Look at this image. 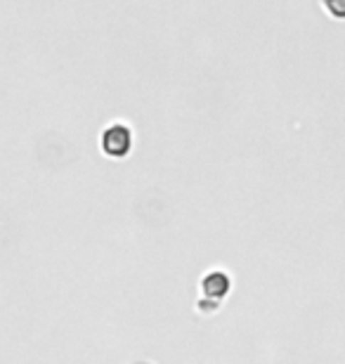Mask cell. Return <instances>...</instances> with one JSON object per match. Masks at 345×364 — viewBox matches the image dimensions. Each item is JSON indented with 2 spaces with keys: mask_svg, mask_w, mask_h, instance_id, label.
Masks as SVG:
<instances>
[{
  "mask_svg": "<svg viewBox=\"0 0 345 364\" xmlns=\"http://www.w3.org/2000/svg\"><path fill=\"white\" fill-rule=\"evenodd\" d=\"M133 149V130L126 123H114L102 133V151L112 159H126Z\"/></svg>",
  "mask_w": 345,
  "mask_h": 364,
  "instance_id": "6da1fadb",
  "label": "cell"
},
{
  "mask_svg": "<svg viewBox=\"0 0 345 364\" xmlns=\"http://www.w3.org/2000/svg\"><path fill=\"white\" fill-rule=\"evenodd\" d=\"M230 287H232L230 274L223 272V270H213L211 274H206L201 279L203 294L211 296V298H225L227 294H230Z\"/></svg>",
  "mask_w": 345,
  "mask_h": 364,
  "instance_id": "7a4b0ae2",
  "label": "cell"
},
{
  "mask_svg": "<svg viewBox=\"0 0 345 364\" xmlns=\"http://www.w3.org/2000/svg\"><path fill=\"white\" fill-rule=\"evenodd\" d=\"M322 7H324L334 19H345V0H322Z\"/></svg>",
  "mask_w": 345,
  "mask_h": 364,
  "instance_id": "3957f363",
  "label": "cell"
}]
</instances>
